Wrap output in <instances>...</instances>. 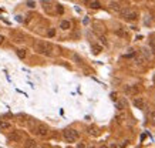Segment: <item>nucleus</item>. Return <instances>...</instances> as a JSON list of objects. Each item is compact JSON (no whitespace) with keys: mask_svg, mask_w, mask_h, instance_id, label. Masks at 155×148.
<instances>
[{"mask_svg":"<svg viewBox=\"0 0 155 148\" xmlns=\"http://www.w3.org/2000/svg\"><path fill=\"white\" fill-rule=\"evenodd\" d=\"M34 50L39 54L50 56L51 54V44L50 43H44V41H37V43H34Z\"/></svg>","mask_w":155,"mask_h":148,"instance_id":"1","label":"nucleus"},{"mask_svg":"<svg viewBox=\"0 0 155 148\" xmlns=\"http://www.w3.org/2000/svg\"><path fill=\"white\" fill-rule=\"evenodd\" d=\"M63 135H64L66 141H68V142H76L80 138V132L77 130H73V128H66L63 131Z\"/></svg>","mask_w":155,"mask_h":148,"instance_id":"2","label":"nucleus"},{"mask_svg":"<svg viewBox=\"0 0 155 148\" xmlns=\"http://www.w3.org/2000/svg\"><path fill=\"white\" fill-rule=\"evenodd\" d=\"M33 132L36 135H39V137H47L49 135V127L41 124V122H37L34 125V128H33Z\"/></svg>","mask_w":155,"mask_h":148,"instance_id":"3","label":"nucleus"},{"mask_svg":"<svg viewBox=\"0 0 155 148\" xmlns=\"http://www.w3.org/2000/svg\"><path fill=\"white\" fill-rule=\"evenodd\" d=\"M23 138H24V135H23L22 131H13V132H10V134L7 135L9 142H20Z\"/></svg>","mask_w":155,"mask_h":148,"instance_id":"4","label":"nucleus"},{"mask_svg":"<svg viewBox=\"0 0 155 148\" xmlns=\"http://www.w3.org/2000/svg\"><path fill=\"white\" fill-rule=\"evenodd\" d=\"M124 19L127 20V22H135V20H138V13L137 12H127V14L124 16Z\"/></svg>","mask_w":155,"mask_h":148,"instance_id":"5","label":"nucleus"},{"mask_svg":"<svg viewBox=\"0 0 155 148\" xmlns=\"http://www.w3.org/2000/svg\"><path fill=\"white\" fill-rule=\"evenodd\" d=\"M12 122H9V121H6V120H0V130L2 131H9V130H12Z\"/></svg>","mask_w":155,"mask_h":148,"instance_id":"6","label":"nucleus"},{"mask_svg":"<svg viewBox=\"0 0 155 148\" xmlns=\"http://www.w3.org/2000/svg\"><path fill=\"white\" fill-rule=\"evenodd\" d=\"M24 148H39V144H37L34 139L29 138V139H26V142H24Z\"/></svg>","mask_w":155,"mask_h":148,"instance_id":"7","label":"nucleus"},{"mask_svg":"<svg viewBox=\"0 0 155 148\" xmlns=\"http://www.w3.org/2000/svg\"><path fill=\"white\" fill-rule=\"evenodd\" d=\"M134 105L137 107V108H139V110H142L144 107H145V101L141 98V97H138V98H135L134 100Z\"/></svg>","mask_w":155,"mask_h":148,"instance_id":"8","label":"nucleus"},{"mask_svg":"<svg viewBox=\"0 0 155 148\" xmlns=\"http://www.w3.org/2000/svg\"><path fill=\"white\" fill-rule=\"evenodd\" d=\"M110 6H111L112 10H115V12H118V13L121 12V6H120V3H117V2H111Z\"/></svg>","mask_w":155,"mask_h":148,"instance_id":"9","label":"nucleus"},{"mask_svg":"<svg viewBox=\"0 0 155 148\" xmlns=\"http://www.w3.org/2000/svg\"><path fill=\"white\" fill-rule=\"evenodd\" d=\"M70 22H67V20H63L61 23H60V29H63V30H68L70 29Z\"/></svg>","mask_w":155,"mask_h":148,"instance_id":"10","label":"nucleus"},{"mask_svg":"<svg viewBox=\"0 0 155 148\" xmlns=\"http://www.w3.org/2000/svg\"><path fill=\"white\" fill-rule=\"evenodd\" d=\"M137 91H138L137 87H125V93L127 94H135Z\"/></svg>","mask_w":155,"mask_h":148,"instance_id":"11","label":"nucleus"},{"mask_svg":"<svg viewBox=\"0 0 155 148\" xmlns=\"http://www.w3.org/2000/svg\"><path fill=\"white\" fill-rule=\"evenodd\" d=\"M16 53H17L19 59H24V57H26V50H23V49H19Z\"/></svg>","mask_w":155,"mask_h":148,"instance_id":"12","label":"nucleus"},{"mask_svg":"<svg viewBox=\"0 0 155 148\" xmlns=\"http://www.w3.org/2000/svg\"><path fill=\"white\" fill-rule=\"evenodd\" d=\"M149 49H151V51L155 54V39H151V40H149Z\"/></svg>","mask_w":155,"mask_h":148,"instance_id":"13","label":"nucleus"},{"mask_svg":"<svg viewBox=\"0 0 155 148\" xmlns=\"http://www.w3.org/2000/svg\"><path fill=\"white\" fill-rule=\"evenodd\" d=\"M141 54L145 57V60H148V59L151 57V54L148 53V50H146V49H142V50H141Z\"/></svg>","mask_w":155,"mask_h":148,"instance_id":"14","label":"nucleus"},{"mask_svg":"<svg viewBox=\"0 0 155 148\" xmlns=\"http://www.w3.org/2000/svg\"><path fill=\"white\" fill-rule=\"evenodd\" d=\"M149 120H151V124L155 125V111H151L149 112Z\"/></svg>","mask_w":155,"mask_h":148,"instance_id":"15","label":"nucleus"},{"mask_svg":"<svg viewBox=\"0 0 155 148\" xmlns=\"http://www.w3.org/2000/svg\"><path fill=\"white\" fill-rule=\"evenodd\" d=\"M90 7H93V9H98V7H100V2H97V0H95V2H91V3H90Z\"/></svg>","mask_w":155,"mask_h":148,"instance_id":"16","label":"nucleus"},{"mask_svg":"<svg viewBox=\"0 0 155 148\" xmlns=\"http://www.w3.org/2000/svg\"><path fill=\"white\" fill-rule=\"evenodd\" d=\"M47 36H49V37H54V36H56V30H54V29H50L49 33H47Z\"/></svg>","mask_w":155,"mask_h":148,"instance_id":"17","label":"nucleus"},{"mask_svg":"<svg viewBox=\"0 0 155 148\" xmlns=\"http://www.w3.org/2000/svg\"><path fill=\"white\" fill-rule=\"evenodd\" d=\"M117 107H118V110H124V103L122 101H118L117 103Z\"/></svg>","mask_w":155,"mask_h":148,"instance_id":"18","label":"nucleus"},{"mask_svg":"<svg viewBox=\"0 0 155 148\" xmlns=\"http://www.w3.org/2000/svg\"><path fill=\"white\" fill-rule=\"evenodd\" d=\"M57 12H58L60 14H63V13H64V9H63V7H61V6L58 5V6H57Z\"/></svg>","mask_w":155,"mask_h":148,"instance_id":"19","label":"nucleus"},{"mask_svg":"<svg viewBox=\"0 0 155 148\" xmlns=\"http://www.w3.org/2000/svg\"><path fill=\"white\" fill-rule=\"evenodd\" d=\"M100 50H101L100 46H94V53H100Z\"/></svg>","mask_w":155,"mask_h":148,"instance_id":"20","label":"nucleus"},{"mask_svg":"<svg viewBox=\"0 0 155 148\" xmlns=\"http://www.w3.org/2000/svg\"><path fill=\"white\" fill-rule=\"evenodd\" d=\"M77 148H85V145H84V144H83V142H80V144H78V145H77Z\"/></svg>","mask_w":155,"mask_h":148,"instance_id":"21","label":"nucleus"},{"mask_svg":"<svg viewBox=\"0 0 155 148\" xmlns=\"http://www.w3.org/2000/svg\"><path fill=\"white\" fill-rule=\"evenodd\" d=\"M101 43H102V44H107V40H105V37H101Z\"/></svg>","mask_w":155,"mask_h":148,"instance_id":"22","label":"nucleus"},{"mask_svg":"<svg viewBox=\"0 0 155 148\" xmlns=\"http://www.w3.org/2000/svg\"><path fill=\"white\" fill-rule=\"evenodd\" d=\"M110 148H117V144H115V142H112V144H110Z\"/></svg>","mask_w":155,"mask_h":148,"instance_id":"23","label":"nucleus"},{"mask_svg":"<svg viewBox=\"0 0 155 148\" xmlns=\"http://www.w3.org/2000/svg\"><path fill=\"white\" fill-rule=\"evenodd\" d=\"M29 7H34V3L33 2H29Z\"/></svg>","mask_w":155,"mask_h":148,"instance_id":"24","label":"nucleus"},{"mask_svg":"<svg viewBox=\"0 0 155 148\" xmlns=\"http://www.w3.org/2000/svg\"><path fill=\"white\" fill-rule=\"evenodd\" d=\"M3 40H5V37H3V36H0V44L3 43Z\"/></svg>","mask_w":155,"mask_h":148,"instance_id":"25","label":"nucleus"},{"mask_svg":"<svg viewBox=\"0 0 155 148\" xmlns=\"http://www.w3.org/2000/svg\"><path fill=\"white\" fill-rule=\"evenodd\" d=\"M100 148H110V147H108V145H105V144H102V145H101Z\"/></svg>","mask_w":155,"mask_h":148,"instance_id":"26","label":"nucleus"},{"mask_svg":"<svg viewBox=\"0 0 155 148\" xmlns=\"http://www.w3.org/2000/svg\"><path fill=\"white\" fill-rule=\"evenodd\" d=\"M83 2H84V3H90V2H91V0H83Z\"/></svg>","mask_w":155,"mask_h":148,"instance_id":"27","label":"nucleus"},{"mask_svg":"<svg viewBox=\"0 0 155 148\" xmlns=\"http://www.w3.org/2000/svg\"><path fill=\"white\" fill-rule=\"evenodd\" d=\"M90 148H95V147H94V145H91V147H90Z\"/></svg>","mask_w":155,"mask_h":148,"instance_id":"28","label":"nucleus"},{"mask_svg":"<svg viewBox=\"0 0 155 148\" xmlns=\"http://www.w3.org/2000/svg\"><path fill=\"white\" fill-rule=\"evenodd\" d=\"M51 148H60V147H51Z\"/></svg>","mask_w":155,"mask_h":148,"instance_id":"29","label":"nucleus"},{"mask_svg":"<svg viewBox=\"0 0 155 148\" xmlns=\"http://www.w3.org/2000/svg\"><path fill=\"white\" fill-rule=\"evenodd\" d=\"M41 148H49V147H41Z\"/></svg>","mask_w":155,"mask_h":148,"instance_id":"30","label":"nucleus"}]
</instances>
